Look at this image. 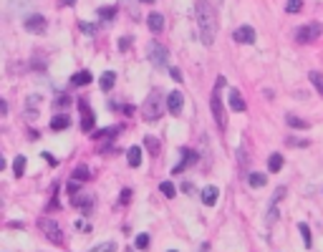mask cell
Returning a JSON list of instances; mask_svg holds the SVG:
<instances>
[{
	"label": "cell",
	"mask_w": 323,
	"mask_h": 252,
	"mask_svg": "<svg viewBox=\"0 0 323 252\" xmlns=\"http://www.w3.org/2000/svg\"><path fill=\"white\" fill-rule=\"evenodd\" d=\"M182 103H184L182 91H172V94L167 96V109H169V114H174V116L182 114Z\"/></svg>",
	"instance_id": "cell-12"
},
{
	"label": "cell",
	"mask_w": 323,
	"mask_h": 252,
	"mask_svg": "<svg viewBox=\"0 0 323 252\" xmlns=\"http://www.w3.org/2000/svg\"><path fill=\"white\" fill-rule=\"evenodd\" d=\"M230 109L232 111H245V101H242L240 91H230Z\"/></svg>",
	"instance_id": "cell-19"
},
{
	"label": "cell",
	"mask_w": 323,
	"mask_h": 252,
	"mask_svg": "<svg viewBox=\"0 0 323 252\" xmlns=\"http://www.w3.org/2000/svg\"><path fill=\"white\" fill-rule=\"evenodd\" d=\"M265 174H260V172H253L250 176H247V184H250V187H265Z\"/></svg>",
	"instance_id": "cell-25"
},
{
	"label": "cell",
	"mask_w": 323,
	"mask_h": 252,
	"mask_svg": "<svg viewBox=\"0 0 323 252\" xmlns=\"http://www.w3.org/2000/svg\"><path fill=\"white\" fill-rule=\"evenodd\" d=\"M146 25H149L152 33H162V28H164V18H162V13H149V18H146Z\"/></svg>",
	"instance_id": "cell-14"
},
{
	"label": "cell",
	"mask_w": 323,
	"mask_h": 252,
	"mask_svg": "<svg viewBox=\"0 0 323 252\" xmlns=\"http://www.w3.org/2000/svg\"><path fill=\"white\" fill-rule=\"evenodd\" d=\"M159 192H162V194H164L167 199H172L174 194H177V189H174L172 182H162V184H159Z\"/></svg>",
	"instance_id": "cell-28"
},
{
	"label": "cell",
	"mask_w": 323,
	"mask_h": 252,
	"mask_svg": "<svg viewBox=\"0 0 323 252\" xmlns=\"http://www.w3.org/2000/svg\"><path fill=\"white\" fill-rule=\"evenodd\" d=\"M217 194H220V189H217V187H204V189H202V202L207 204V207H215Z\"/></svg>",
	"instance_id": "cell-16"
},
{
	"label": "cell",
	"mask_w": 323,
	"mask_h": 252,
	"mask_svg": "<svg viewBox=\"0 0 323 252\" xmlns=\"http://www.w3.org/2000/svg\"><path fill=\"white\" fill-rule=\"evenodd\" d=\"M169 252H177V250H169Z\"/></svg>",
	"instance_id": "cell-43"
},
{
	"label": "cell",
	"mask_w": 323,
	"mask_h": 252,
	"mask_svg": "<svg viewBox=\"0 0 323 252\" xmlns=\"http://www.w3.org/2000/svg\"><path fill=\"white\" fill-rule=\"evenodd\" d=\"M301 8H303V0H288V5H285V10L290 13V16L301 13Z\"/></svg>",
	"instance_id": "cell-30"
},
{
	"label": "cell",
	"mask_w": 323,
	"mask_h": 252,
	"mask_svg": "<svg viewBox=\"0 0 323 252\" xmlns=\"http://www.w3.org/2000/svg\"><path fill=\"white\" fill-rule=\"evenodd\" d=\"M288 144H293V146H308L311 141H308V139H288Z\"/></svg>",
	"instance_id": "cell-36"
},
{
	"label": "cell",
	"mask_w": 323,
	"mask_h": 252,
	"mask_svg": "<svg viewBox=\"0 0 323 252\" xmlns=\"http://www.w3.org/2000/svg\"><path fill=\"white\" fill-rule=\"evenodd\" d=\"M71 199L81 210V214H91L94 212V194L91 192H79V194H73Z\"/></svg>",
	"instance_id": "cell-8"
},
{
	"label": "cell",
	"mask_w": 323,
	"mask_h": 252,
	"mask_svg": "<svg viewBox=\"0 0 323 252\" xmlns=\"http://www.w3.org/2000/svg\"><path fill=\"white\" fill-rule=\"evenodd\" d=\"M129 46H131V38H121L119 40V51H126Z\"/></svg>",
	"instance_id": "cell-37"
},
{
	"label": "cell",
	"mask_w": 323,
	"mask_h": 252,
	"mask_svg": "<svg viewBox=\"0 0 323 252\" xmlns=\"http://www.w3.org/2000/svg\"><path fill=\"white\" fill-rule=\"evenodd\" d=\"M71 103V98H68V94H61V96H56V101H53V109L61 114V109H66Z\"/></svg>",
	"instance_id": "cell-29"
},
{
	"label": "cell",
	"mask_w": 323,
	"mask_h": 252,
	"mask_svg": "<svg viewBox=\"0 0 323 252\" xmlns=\"http://www.w3.org/2000/svg\"><path fill=\"white\" fill-rule=\"evenodd\" d=\"M149 61L157 66V68H164L169 63V53L164 46H159V43H149Z\"/></svg>",
	"instance_id": "cell-6"
},
{
	"label": "cell",
	"mask_w": 323,
	"mask_h": 252,
	"mask_svg": "<svg viewBox=\"0 0 323 252\" xmlns=\"http://www.w3.org/2000/svg\"><path fill=\"white\" fill-rule=\"evenodd\" d=\"M281 167H283V154H270V159H268V169L270 172H281Z\"/></svg>",
	"instance_id": "cell-23"
},
{
	"label": "cell",
	"mask_w": 323,
	"mask_h": 252,
	"mask_svg": "<svg viewBox=\"0 0 323 252\" xmlns=\"http://www.w3.org/2000/svg\"><path fill=\"white\" fill-rule=\"evenodd\" d=\"M227 86V78L225 76H217V81H215V91H212V114H215V121H217V126L225 131V126H227V114H225V106H222V101H220V91Z\"/></svg>",
	"instance_id": "cell-3"
},
{
	"label": "cell",
	"mask_w": 323,
	"mask_h": 252,
	"mask_svg": "<svg viewBox=\"0 0 323 252\" xmlns=\"http://www.w3.org/2000/svg\"><path fill=\"white\" fill-rule=\"evenodd\" d=\"M285 124L293 126V129H308V126H311V124L305 121V118H298L296 114H288V116H285Z\"/></svg>",
	"instance_id": "cell-20"
},
{
	"label": "cell",
	"mask_w": 323,
	"mask_h": 252,
	"mask_svg": "<svg viewBox=\"0 0 323 252\" xmlns=\"http://www.w3.org/2000/svg\"><path fill=\"white\" fill-rule=\"evenodd\" d=\"M38 106H40V96L38 94H31V96L25 98V114H23L25 121H36V118L40 116V109Z\"/></svg>",
	"instance_id": "cell-9"
},
{
	"label": "cell",
	"mask_w": 323,
	"mask_h": 252,
	"mask_svg": "<svg viewBox=\"0 0 323 252\" xmlns=\"http://www.w3.org/2000/svg\"><path fill=\"white\" fill-rule=\"evenodd\" d=\"M232 38L238 40V43H245V46H250V43H255V31L250 25H240L238 31L232 33Z\"/></svg>",
	"instance_id": "cell-11"
},
{
	"label": "cell",
	"mask_w": 323,
	"mask_h": 252,
	"mask_svg": "<svg viewBox=\"0 0 323 252\" xmlns=\"http://www.w3.org/2000/svg\"><path fill=\"white\" fill-rule=\"evenodd\" d=\"M144 146L149 149V154H152V156H157V154H159V149H162L159 139H154V136H144Z\"/></svg>",
	"instance_id": "cell-22"
},
{
	"label": "cell",
	"mask_w": 323,
	"mask_h": 252,
	"mask_svg": "<svg viewBox=\"0 0 323 252\" xmlns=\"http://www.w3.org/2000/svg\"><path fill=\"white\" fill-rule=\"evenodd\" d=\"M126 161H129V167H139L141 164V146H131L126 152Z\"/></svg>",
	"instance_id": "cell-17"
},
{
	"label": "cell",
	"mask_w": 323,
	"mask_h": 252,
	"mask_svg": "<svg viewBox=\"0 0 323 252\" xmlns=\"http://www.w3.org/2000/svg\"><path fill=\"white\" fill-rule=\"evenodd\" d=\"M129 197H131V189H124V194H121V202H129Z\"/></svg>",
	"instance_id": "cell-40"
},
{
	"label": "cell",
	"mask_w": 323,
	"mask_h": 252,
	"mask_svg": "<svg viewBox=\"0 0 323 252\" xmlns=\"http://www.w3.org/2000/svg\"><path fill=\"white\" fill-rule=\"evenodd\" d=\"M81 131H94V111L89 109V101H81Z\"/></svg>",
	"instance_id": "cell-10"
},
{
	"label": "cell",
	"mask_w": 323,
	"mask_h": 252,
	"mask_svg": "<svg viewBox=\"0 0 323 252\" xmlns=\"http://www.w3.org/2000/svg\"><path fill=\"white\" fill-rule=\"evenodd\" d=\"M99 83H101V91H111L114 83H116V73H114V71H106L104 76H101Z\"/></svg>",
	"instance_id": "cell-18"
},
{
	"label": "cell",
	"mask_w": 323,
	"mask_h": 252,
	"mask_svg": "<svg viewBox=\"0 0 323 252\" xmlns=\"http://www.w3.org/2000/svg\"><path fill=\"white\" fill-rule=\"evenodd\" d=\"M91 252H116V242H101V245H96Z\"/></svg>",
	"instance_id": "cell-32"
},
{
	"label": "cell",
	"mask_w": 323,
	"mask_h": 252,
	"mask_svg": "<svg viewBox=\"0 0 323 252\" xmlns=\"http://www.w3.org/2000/svg\"><path fill=\"white\" fill-rule=\"evenodd\" d=\"M0 114H8V101H0Z\"/></svg>",
	"instance_id": "cell-39"
},
{
	"label": "cell",
	"mask_w": 323,
	"mask_h": 252,
	"mask_svg": "<svg viewBox=\"0 0 323 252\" xmlns=\"http://www.w3.org/2000/svg\"><path fill=\"white\" fill-rule=\"evenodd\" d=\"M71 83H73V86H86V83H91V73H89V71L73 73V76H71Z\"/></svg>",
	"instance_id": "cell-21"
},
{
	"label": "cell",
	"mask_w": 323,
	"mask_h": 252,
	"mask_svg": "<svg viewBox=\"0 0 323 252\" xmlns=\"http://www.w3.org/2000/svg\"><path fill=\"white\" fill-rule=\"evenodd\" d=\"M311 81L316 83V88H318V94H323V76L318 71H311Z\"/></svg>",
	"instance_id": "cell-33"
},
{
	"label": "cell",
	"mask_w": 323,
	"mask_h": 252,
	"mask_svg": "<svg viewBox=\"0 0 323 252\" xmlns=\"http://www.w3.org/2000/svg\"><path fill=\"white\" fill-rule=\"evenodd\" d=\"M76 0H61V5H73Z\"/></svg>",
	"instance_id": "cell-41"
},
{
	"label": "cell",
	"mask_w": 323,
	"mask_h": 252,
	"mask_svg": "<svg viewBox=\"0 0 323 252\" xmlns=\"http://www.w3.org/2000/svg\"><path fill=\"white\" fill-rule=\"evenodd\" d=\"M169 71H172V78L174 81H182V71L180 68H169Z\"/></svg>",
	"instance_id": "cell-38"
},
{
	"label": "cell",
	"mask_w": 323,
	"mask_h": 252,
	"mask_svg": "<svg viewBox=\"0 0 323 252\" xmlns=\"http://www.w3.org/2000/svg\"><path fill=\"white\" fill-rule=\"evenodd\" d=\"M180 152H182V161L172 169V174H182L189 164H195V161H197V154H195L192 149H180Z\"/></svg>",
	"instance_id": "cell-13"
},
{
	"label": "cell",
	"mask_w": 323,
	"mask_h": 252,
	"mask_svg": "<svg viewBox=\"0 0 323 252\" xmlns=\"http://www.w3.org/2000/svg\"><path fill=\"white\" fill-rule=\"evenodd\" d=\"M197 25H200V40L204 46H212L217 36V13L207 0L197 3Z\"/></svg>",
	"instance_id": "cell-1"
},
{
	"label": "cell",
	"mask_w": 323,
	"mask_h": 252,
	"mask_svg": "<svg viewBox=\"0 0 323 252\" xmlns=\"http://www.w3.org/2000/svg\"><path fill=\"white\" fill-rule=\"evenodd\" d=\"M46 25H48V20L43 18L40 13H33V16H28L25 23H23L25 31H28V33H36V36H38V33H46Z\"/></svg>",
	"instance_id": "cell-7"
},
{
	"label": "cell",
	"mask_w": 323,
	"mask_h": 252,
	"mask_svg": "<svg viewBox=\"0 0 323 252\" xmlns=\"http://www.w3.org/2000/svg\"><path fill=\"white\" fill-rule=\"evenodd\" d=\"M162 106H164V96H162V91H149V96H146V101L141 103V118L144 121H157V118L162 116Z\"/></svg>",
	"instance_id": "cell-2"
},
{
	"label": "cell",
	"mask_w": 323,
	"mask_h": 252,
	"mask_svg": "<svg viewBox=\"0 0 323 252\" xmlns=\"http://www.w3.org/2000/svg\"><path fill=\"white\" fill-rule=\"evenodd\" d=\"M71 126V118L66 116V114H56L53 118H51V131H63V129H68Z\"/></svg>",
	"instance_id": "cell-15"
},
{
	"label": "cell",
	"mask_w": 323,
	"mask_h": 252,
	"mask_svg": "<svg viewBox=\"0 0 323 252\" xmlns=\"http://www.w3.org/2000/svg\"><path fill=\"white\" fill-rule=\"evenodd\" d=\"M99 16L106 18V20H111V18L116 16V8H114V5H104V8H99Z\"/></svg>",
	"instance_id": "cell-31"
},
{
	"label": "cell",
	"mask_w": 323,
	"mask_h": 252,
	"mask_svg": "<svg viewBox=\"0 0 323 252\" xmlns=\"http://www.w3.org/2000/svg\"><path fill=\"white\" fill-rule=\"evenodd\" d=\"M79 28H81L83 36H94V33H96V25H94V23H81Z\"/></svg>",
	"instance_id": "cell-35"
},
{
	"label": "cell",
	"mask_w": 323,
	"mask_h": 252,
	"mask_svg": "<svg viewBox=\"0 0 323 252\" xmlns=\"http://www.w3.org/2000/svg\"><path fill=\"white\" fill-rule=\"evenodd\" d=\"M298 232H301V237H303V242H305V247H308V250H311V245H313V242H311V227H308V225H305V222H301V225H298Z\"/></svg>",
	"instance_id": "cell-27"
},
{
	"label": "cell",
	"mask_w": 323,
	"mask_h": 252,
	"mask_svg": "<svg viewBox=\"0 0 323 252\" xmlns=\"http://www.w3.org/2000/svg\"><path fill=\"white\" fill-rule=\"evenodd\" d=\"M38 227H40V232L46 234V237H48V240H51L53 245H61V242H63L61 227H58L53 219H48V217H40V219H38Z\"/></svg>",
	"instance_id": "cell-4"
},
{
	"label": "cell",
	"mask_w": 323,
	"mask_h": 252,
	"mask_svg": "<svg viewBox=\"0 0 323 252\" xmlns=\"http://www.w3.org/2000/svg\"><path fill=\"white\" fill-rule=\"evenodd\" d=\"M141 3H154V0H141Z\"/></svg>",
	"instance_id": "cell-42"
},
{
	"label": "cell",
	"mask_w": 323,
	"mask_h": 252,
	"mask_svg": "<svg viewBox=\"0 0 323 252\" xmlns=\"http://www.w3.org/2000/svg\"><path fill=\"white\" fill-rule=\"evenodd\" d=\"M134 245H137L139 250H146V247H149V234H144V232H141L137 240H134Z\"/></svg>",
	"instance_id": "cell-34"
},
{
	"label": "cell",
	"mask_w": 323,
	"mask_h": 252,
	"mask_svg": "<svg viewBox=\"0 0 323 252\" xmlns=\"http://www.w3.org/2000/svg\"><path fill=\"white\" fill-rule=\"evenodd\" d=\"M13 174H16V176H23L25 174V156L23 154L13 159Z\"/></svg>",
	"instance_id": "cell-24"
},
{
	"label": "cell",
	"mask_w": 323,
	"mask_h": 252,
	"mask_svg": "<svg viewBox=\"0 0 323 252\" xmlns=\"http://www.w3.org/2000/svg\"><path fill=\"white\" fill-rule=\"evenodd\" d=\"M321 33H323V25H321V23H308V25H301V28H298L296 40H298V43H313Z\"/></svg>",
	"instance_id": "cell-5"
},
{
	"label": "cell",
	"mask_w": 323,
	"mask_h": 252,
	"mask_svg": "<svg viewBox=\"0 0 323 252\" xmlns=\"http://www.w3.org/2000/svg\"><path fill=\"white\" fill-rule=\"evenodd\" d=\"M89 167H83V164H79L76 169H73V179H76V182H86V179H89Z\"/></svg>",
	"instance_id": "cell-26"
}]
</instances>
